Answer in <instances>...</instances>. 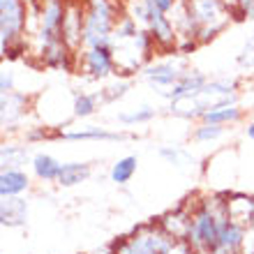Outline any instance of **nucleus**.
<instances>
[{
    "label": "nucleus",
    "instance_id": "nucleus-1",
    "mask_svg": "<svg viewBox=\"0 0 254 254\" xmlns=\"http://www.w3.org/2000/svg\"><path fill=\"white\" fill-rule=\"evenodd\" d=\"M238 102V90H236V81L229 79H213L201 88L196 95L188 97H178L171 100V114L178 118H201V116L217 107H227Z\"/></svg>",
    "mask_w": 254,
    "mask_h": 254
},
{
    "label": "nucleus",
    "instance_id": "nucleus-2",
    "mask_svg": "<svg viewBox=\"0 0 254 254\" xmlns=\"http://www.w3.org/2000/svg\"><path fill=\"white\" fill-rule=\"evenodd\" d=\"M83 49L111 47L118 26V9L114 0H86L83 5Z\"/></svg>",
    "mask_w": 254,
    "mask_h": 254
},
{
    "label": "nucleus",
    "instance_id": "nucleus-3",
    "mask_svg": "<svg viewBox=\"0 0 254 254\" xmlns=\"http://www.w3.org/2000/svg\"><path fill=\"white\" fill-rule=\"evenodd\" d=\"M23 30H28L26 0H0V54L19 58L26 51Z\"/></svg>",
    "mask_w": 254,
    "mask_h": 254
},
{
    "label": "nucleus",
    "instance_id": "nucleus-4",
    "mask_svg": "<svg viewBox=\"0 0 254 254\" xmlns=\"http://www.w3.org/2000/svg\"><path fill=\"white\" fill-rule=\"evenodd\" d=\"M185 5L199 44L217 37L229 26V21L234 19L227 0H185Z\"/></svg>",
    "mask_w": 254,
    "mask_h": 254
},
{
    "label": "nucleus",
    "instance_id": "nucleus-5",
    "mask_svg": "<svg viewBox=\"0 0 254 254\" xmlns=\"http://www.w3.org/2000/svg\"><path fill=\"white\" fill-rule=\"evenodd\" d=\"M65 0H42L37 9V30L33 33L37 49L63 40V21H65Z\"/></svg>",
    "mask_w": 254,
    "mask_h": 254
},
{
    "label": "nucleus",
    "instance_id": "nucleus-6",
    "mask_svg": "<svg viewBox=\"0 0 254 254\" xmlns=\"http://www.w3.org/2000/svg\"><path fill=\"white\" fill-rule=\"evenodd\" d=\"M183 58L174 54V58H164V61H157V63H148L143 69H141V76L150 83V86L162 95V97H167V93L171 88L181 81V76L188 69H183Z\"/></svg>",
    "mask_w": 254,
    "mask_h": 254
},
{
    "label": "nucleus",
    "instance_id": "nucleus-7",
    "mask_svg": "<svg viewBox=\"0 0 254 254\" xmlns=\"http://www.w3.org/2000/svg\"><path fill=\"white\" fill-rule=\"evenodd\" d=\"M76 65L90 76V79H107L111 74H116V58L111 47H93L83 49L76 56Z\"/></svg>",
    "mask_w": 254,
    "mask_h": 254
},
{
    "label": "nucleus",
    "instance_id": "nucleus-8",
    "mask_svg": "<svg viewBox=\"0 0 254 254\" xmlns=\"http://www.w3.org/2000/svg\"><path fill=\"white\" fill-rule=\"evenodd\" d=\"M28 220V203L21 196H2L0 203V222L2 227H23Z\"/></svg>",
    "mask_w": 254,
    "mask_h": 254
},
{
    "label": "nucleus",
    "instance_id": "nucleus-9",
    "mask_svg": "<svg viewBox=\"0 0 254 254\" xmlns=\"http://www.w3.org/2000/svg\"><path fill=\"white\" fill-rule=\"evenodd\" d=\"M190 220H192V210H188L185 206L176 208L171 213H167L160 220L162 229L169 236H174L176 241H188V231H190Z\"/></svg>",
    "mask_w": 254,
    "mask_h": 254
},
{
    "label": "nucleus",
    "instance_id": "nucleus-10",
    "mask_svg": "<svg viewBox=\"0 0 254 254\" xmlns=\"http://www.w3.org/2000/svg\"><path fill=\"white\" fill-rule=\"evenodd\" d=\"M229 201V217L248 229L254 220V196L248 194H227Z\"/></svg>",
    "mask_w": 254,
    "mask_h": 254
},
{
    "label": "nucleus",
    "instance_id": "nucleus-11",
    "mask_svg": "<svg viewBox=\"0 0 254 254\" xmlns=\"http://www.w3.org/2000/svg\"><path fill=\"white\" fill-rule=\"evenodd\" d=\"M208 83V76L203 72H196V69H188V72L181 76V81L176 83L171 90L167 93V100H178V97H188V95H196L201 88Z\"/></svg>",
    "mask_w": 254,
    "mask_h": 254
},
{
    "label": "nucleus",
    "instance_id": "nucleus-12",
    "mask_svg": "<svg viewBox=\"0 0 254 254\" xmlns=\"http://www.w3.org/2000/svg\"><path fill=\"white\" fill-rule=\"evenodd\" d=\"M30 188V178L23 169H5L0 174V196H21Z\"/></svg>",
    "mask_w": 254,
    "mask_h": 254
},
{
    "label": "nucleus",
    "instance_id": "nucleus-13",
    "mask_svg": "<svg viewBox=\"0 0 254 254\" xmlns=\"http://www.w3.org/2000/svg\"><path fill=\"white\" fill-rule=\"evenodd\" d=\"M0 102H2V125L12 127L26 116V95L19 93H0Z\"/></svg>",
    "mask_w": 254,
    "mask_h": 254
},
{
    "label": "nucleus",
    "instance_id": "nucleus-14",
    "mask_svg": "<svg viewBox=\"0 0 254 254\" xmlns=\"http://www.w3.org/2000/svg\"><path fill=\"white\" fill-rule=\"evenodd\" d=\"M65 141H125L127 134L121 132H109L104 127H86V129H76V132H63Z\"/></svg>",
    "mask_w": 254,
    "mask_h": 254
},
{
    "label": "nucleus",
    "instance_id": "nucleus-15",
    "mask_svg": "<svg viewBox=\"0 0 254 254\" xmlns=\"http://www.w3.org/2000/svg\"><path fill=\"white\" fill-rule=\"evenodd\" d=\"M90 174H93V169L86 162H67V164H63V171L58 176V185L61 188H74V185L88 181Z\"/></svg>",
    "mask_w": 254,
    "mask_h": 254
},
{
    "label": "nucleus",
    "instance_id": "nucleus-16",
    "mask_svg": "<svg viewBox=\"0 0 254 254\" xmlns=\"http://www.w3.org/2000/svg\"><path fill=\"white\" fill-rule=\"evenodd\" d=\"M30 164H33V171H35V176H37L40 181H47V183L56 181L58 183V176H61V171H63V164L56 160V157L40 153V155H35L33 160H30Z\"/></svg>",
    "mask_w": 254,
    "mask_h": 254
},
{
    "label": "nucleus",
    "instance_id": "nucleus-17",
    "mask_svg": "<svg viewBox=\"0 0 254 254\" xmlns=\"http://www.w3.org/2000/svg\"><path fill=\"white\" fill-rule=\"evenodd\" d=\"M136 164H139L136 155H127V157H121V160H118L114 167H111V171H109V178H111V183H116V185H127V183L134 178V174H136Z\"/></svg>",
    "mask_w": 254,
    "mask_h": 254
},
{
    "label": "nucleus",
    "instance_id": "nucleus-18",
    "mask_svg": "<svg viewBox=\"0 0 254 254\" xmlns=\"http://www.w3.org/2000/svg\"><path fill=\"white\" fill-rule=\"evenodd\" d=\"M241 107L238 104H227V107H217V109H210L206 114L201 116L203 123H215V125H231V123L241 121Z\"/></svg>",
    "mask_w": 254,
    "mask_h": 254
},
{
    "label": "nucleus",
    "instance_id": "nucleus-19",
    "mask_svg": "<svg viewBox=\"0 0 254 254\" xmlns=\"http://www.w3.org/2000/svg\"><path fill=\"white\" fill-rule=\"evenodd\" d=\"M2 171L5 169H21L28 162L26 146H14V143H2Z\"/></svg>",
    "mask_w": 254,
    "mask_h": 254
},
{
    "label": "nucleus",
    "instance_id": "nucleus-20",
    "mask_svg": "<svg viewBox=\"0 0 254 254\" xmlns=\"http://www.w3.org/2000/svg\"><path fill=\"white\" fill-rule=\"evenodd\" d=\"M97 102L100 100V93L97 95H88V93H76L74 95V116L76 118H88V116H93L97 111Z\"/></svg>",
    "mask_w": 254,
    "mask_h": 254
},
{
    "label": "nucleus",
    "instance_id": "nucleus-21",
    "mask_svg": "<svg viewBox=\"0 0 254 254\" xmlns=\"http://www.w3.org/2000/svg\"><path fill=\"white\" fill-rule=\"evenodd\" d=\"M155 116H157V109L143 104V107L134 109V111H123V114H118V121H121L123 125H141V123H150Z\"/></svg>",
    "mask_w": 254,
    "mask_h": 254
},
{
    "label": "nucleus",
    "instance_id": "nucleus-22",
    "mask_svg": "<svg viewBox=\"0 0 254 254\" xmlns=\"http://www.w3.org/2000/svg\"><path fill=\"white\" fill-rule=\"evenodd\" d=\"M160 155L169 162V164H176V167H192L194 164V157L181 146H162Z\"/></svg>",
    "mask_w": 254,
    "mask_h": 254
},
{
    "label": "nucleus",
    "instance_id": "nucleus-23",
    "mask_svg": "<svg viewBox=\"0 0 254 254\" xmlns=\"http://www.w3.org/2000/svg\"><path fill=\"white\" fill-rule=\"evenodd\" d=\"M224 134V125H215V123H201L196 129H194V141L199 143H208V141L220 139Z\"/></svg>",
    "mask_w": 254,
    "mask_h": 254
},
{
    "label": "nucleus",
    "instance_id": "nucleus-24",
    "mask_svg": "<svg viewBox=\"0 0 254 254\" xmlns=\"http://www.w3.org/2000/svg\"><path fill=\"white\" fill-rule=\"evenodd\" d=\"M234 19H254V0H227Z\"/></svg>",
    "mask_w": 254,
    "mask_h": 254
},
{
    "label": "nucleus",
    "instance_id": "nucleus-25",
    "mask_svg": "<svg viewBox=\"0 0 254 254\" xmlns=\"http://www.w3.org/2000/svg\"><path fill=\"white\" fill-rule=\"evenodd\" d=\"M238 67H241V69H245V72H252L254 69V35L252 37H250L248 42H245V47H243V51L241 54H238Z\"/></svg>",
    "mask_w": 254,
    "mask_h": 254
},
{
    "label": "nucleus",
    "instance_id": "nucleus-26",
    "mask_svg": "<svg viewBox=\"0 0 254 254\" xmlns=\"http://www.w3.org/2000/svg\"><path fill=\"white\" fill-rule=\"evenodd\" d=\"M127 88H129L127 81H121V83H116V86H111V88H104V90H100V100L102 102H114L127 93Z\"/></svg>",
    "mask_w": 254,
    "mask_h": 254
},
{
    "label": "nucleus",
    "instance_id": "nucleus-27",
    "mask_svg": "<svg viewBox=\"0 0 254 254\" xmlns=\"http://www.w3.org/2000/svg\"><path fill=\"white\" fill-rule=\"evenodd\" d=\"M14 90V72L9 67H2L0 72V93H12Z\"/></svg>",
    "mask_w": 254,
    "mask_h": 254
},
{
    "label": "nucleus",
    "instance_id": "nucleus-28",
    "mask_svg": "<svg viewBox=\"0 0 254 254\" xmlns=\"http://www.w3.org/2000/svg\"><path fill=\"white\" fill-rule=\"evenodd\" d=\"M164 254H196V250H194L188 241H174V245Z\"/></svg>",
    "mask_w": 254,
    "mask_h": 254
},
{
    "label": "nucleus",
    "instance_id": "nucleus-29",
    "mask_svg": "<svg viewBox=\"0 0 254 254\" xmlns=\"http://www.w3.org/2000/svg\"><path fill=\"white\" fill-rule=\"evenodd\" d=\"M245 134H248V139L254 141V123H250V125L245 127Z\"/></svg>",
    "mask_w": 254,
    "mask_h": 254
}]
</instances>
